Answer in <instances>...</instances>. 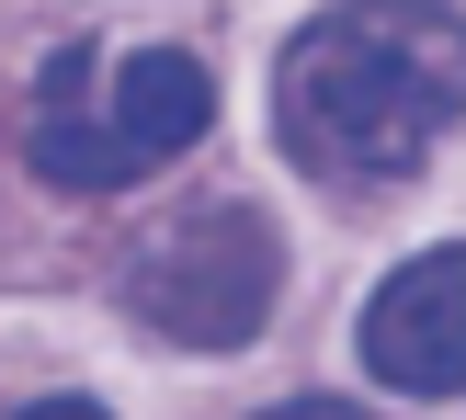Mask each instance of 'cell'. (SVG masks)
Masks as SVG:
<instances>
[{"label": "cell", "mask_w": 466, "mask_h": 420, "mask_svg": "<svg viewBox=\"0 0 466 420\" xmlns=\"http://www.w3.org/2000/svg\"><path fill=\"white\" fill-rule=\"evenodd\" d=\"M466 114V23L410 12V0H364V12H319L285 45V148L341 182H399Z\"/></svg>", "instance_id": "obj_1"}, {"label": "cell", "mask_w": 466, "mask_h": 420, "mask_svg": "<svg viewBox=\"0 0 466 420\" xmlns=\"http://www.w3.org/2000/svg\"><path fill=\"white\" fill-rule=\"evenodd\" d=\"M217 125V80L194 45H57L23 114V148L57 194H126L159 159H182Z\"/></svg>", "instance_id": "obj_2"}, {"label": "cell", "mask_w": 466, "mask_h": 420, "mask_svg": "<svg viewBox=\"0 0 466 420\" xmlns=\"http://www.w3.org/2000/svg\"><path fill=\"white\" fill-rule=\"evenodd\" d=\"M285 295V239L262 205H194L126 262V318L182 353H239Z\"/></svg>", "instance_id": "obj_3"}, {"label": "cell", "mask_w": 466, "mask_h": 420, "mask_svg": "<svg viewBox=\"0 0 466 420\" xmlns=\"http://www.w3.org/2000/svg\"><path fill=\"white\" fill-rule=\"evenodd\" d=\"M364 364L399 398H455L466 386V250H421L364 307Z\"/></svg>", "instance_id": "obj_4"}, {"label": "cell", "mask_w": 466, "mask_h": 420, "mask_svg": "<svg viewBox=\"0 0 466 420\" xmlns=\"http://www.w3.org/2000/svg\"><path fill=\"white\" fill-rule=\"evenodd\" d=\"M262 420H364V409H330V398H296V409H262Z\"/></svg>", "instance_id": "obj_5"}, {"label": "cell", "mask_w": 466, "mask_h": 420, "mask_svg": "<svg viewBox=\"0 0 466 420\" xmlns=\"http://www.w3.org/2000/svg\"><path fill=\"white\" fill-rule=\"evenodd\" d=\"M23 420H103V409H91V398H57V409H23Z\"/></svg>", "instance_id": "obj_6"}]
</instances>
